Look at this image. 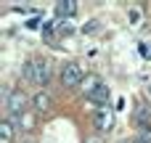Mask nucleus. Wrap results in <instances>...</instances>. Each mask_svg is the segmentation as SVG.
<instances>
[{
	"label": "nucleus",
	"instance_id": "nucleus-15",
	"mask_svg": "<svg viewBox=\"0 0 151 143\" xmlns=\"http://www.w3.org/2000/svg\"><path fill=\"white\" fill-rule=\"evenodd\" d=\"M141 138L146 143H151V127H146V130H141Z\"/></svg>",
	"mask_w": 151,
	"mask_h": 143
},
{
	"label": "nucleus",
	"instance_id": "nucleus-18",
	"mask_svg": "<svg viewBox=\"0 0 151 143\" xmlns=\"http://www.w3.org/2000/svg\"><path fill=\"white\" fill-rule=\"evenodd\" d=\"M133 143H146V141H143V138H141V135H138V138H135V141H133Z\"/></svg>",
	"mask_w": 151,
	"mask_h": 143
},
{
	"label": "nucleus",
	"instance_id": "nucleus-9",
	"mask_svg": "<svg viewBox=\"0 0 151 143\" xmlns=\"http://www.w3.org/2000/svg\"><path fill=\"white\" fill-rule=\"evenodd\" d=\"M135 125H138V130H146V127H151V111L149 109H138L135 111Z\"/></svg>",
	"mask_w": 151,
	"mask_h": 143
},
{
	"label": "nucleus",
	"instance_id": "nucleus-12",
	"mask_svg": "<svg viewBox=\"0 0 151 143\" xmlns=\"http://www.w3.org/2000/svg\"><path fill=\"white\" fill-rule=\"evenodd\" d=\"M56 21H58V19H56ZM58 32H61V34H69V32H72V24H69V19H66V21H58Z\"/></svg>",
	"mask_w": 151,
	"mask_h": 143
},
{
	"label": "nucleus",
	"instance_id": "nucleus-16",
	"mask_svg": "<svg viewBox=\"0 0 151 143\" xmlns=\"http://www.w3.org/2000/svg\"><path fill=\"white\" fill-rule=\"evenodd\" d=\"M37 24H40V19H29V21H27V27H29V29H35Z\"/></svg>",
	"mask_w": 151,
	"mask_h": 143
},
{
	"label": "nucleus",
	"instance_id": "nucleus-10",
	"mask_svg": "<svg viewBox=\"0 0 151 143\" xmlns=\"http://www.w3.org/2000/svg\"><path fill=\"white\" fill-rule=\"evenodd\" d=\"M109 96H111V93H109V88H106V85H101V88L90 96V101H96L98 106H109Z\"/></svg>",
	"mask_w": 151,
	"mask_h": 143
},
{
	"label": "nucleus",
	"instance_id": "nucleus-3",
	"mask_svg": "<svg viewBox=\"0 0 151 143\" xmlns=\"http://www.w3.org/2000/svg\"><path fill=\"white\" fill-rule=\"evenodd\" d=\"M27 93L24 90H11L8 93V111L13 114V117H21L24 111H27Z\"/></svg>",
	"mask_w": 151,
	"mask_h": 143
},
{
	"label": "nucleus",
	"instance_id": "nucleus-17",
	"mask_svg": "<svg viewBox=\"0 0 151 143\" xmlns=\"http://www.w3.org/2000/svg\"><path fill=\"white\" fill-rule=\"evenodd\" d=\"M85 143H104V141H101V138L96 135V138H88V141H85Z\"/></svg>",
	"mask_w": 151,
	"mask_h": 143
},
{
	"label": "nucleus",
	"instance_id": "nucleus-13",
	"mask_svg": "<svg viewBox=\"0 0 151 143\" xmlns=\"http://www.w3.org/2000/svg\"><path fill=\"white\" fill-rule=\"evenodd\" d=\"M130 21H133V24L141 21V11H138V8H130Z\"/></svg>",
	"mask_w": 151,
	"mask_h": 143
},
{
	"label": "nucleus",
	"instance_id": "nucleus-4",
	"mask_svg": "<svg viewBox=\"0 0 151 143\" xmlns=\"http://www.w3.org/2000/svg\"><path fill=\"white\" fill-rule=\"evenodd\" d=\"M96 127L101 133H109L114 127V111L109 106H98V114H96Z\"/></svg>",
	"mask_w": 151,
	"mask_h": 143
},
{
	"label": "nucleus",
	"instance_id": "nucleus-14",
	"mask_svg": "<svg viewBox=\"0 0 151 143\" xmlns=\"http://www.w3.org/2000/svg\"><path fill=\"white\" fill-rule=\"evenodd\" d=\"M96 29H98V21H88V27H85V32H88V34H93Z\"/></svg>",
	"mask_w": 151,
	"mask_h": 143
},
{
	"label": "nucleus",
	"instance_id": "nucleus-5",
	"mask_svg": "<svg viewBox=\"0 0 151 143\" xmlns=\"http://www.w3.org/2000/svg\"><path fill=\"white\" fill-rule=\"evenodd\" d=\"M77 13V3L74 0H61V3H56V19L58 21H66V19H72Z\"/></svg>",
	"mask_w": 151,
	"mask_h": 143
},
{
	"label": "nucleus",
	"instance_id": "nucleus-2",
	"mask_svg": "<svg viewBox=\"0 0 151 143\" xmlns=\"http://www.w3.org/2000/svg\"><path fill=\"white\" fill-rule=\"evenodd\" d=\"M50 80V61L48 58H32V82L45 88Z\"/></svg>",
	"mask_w": 151,
	"mask_h": 143
},
{
	"label": "nucleus",
	"instance_id": "nucleus-8",
	"mask_svg": "<svg viewBox=\"0 0 151 143\" xmlns=\"http://www.w3.org/2000/svg\"><path fill=\"white\" fill-rule=\"evenodd\" d=\"M0 143H13V122L0 119Z\"/></svg>",
	"mask_w": 151,
	"mask_h": 143
},
{
	"label": "nucleus",
	"instance_id": "nucleus-6",
	"mask_svg": "<svg viewBox=\"0 0 151 143\" xmlns=\"http://www.w3.org/2000/svg\"><path fill=\"white\" fill-rule=\"evenodd\" d=\"M101 85H104V82H101V77H98V74H88V77L82 80V93L90 98V96H93V93H96Z\"/></svg>",
	"mask_w": 151,
	"mask_h": 143
},
{
	"label": "nucleus",
	"instance_id": "nucleus-19",
	"mask_svg": "<svg viewBox=\"0 0 151 143\" xmlns=\"http://www.w3.org/2000/svg\"><path fill=\"white\" fill-rule=\"evenodd\" d=\"M149 93H151V88H149Z\"/></svg>",
	"mask_w": 151,
	"mask_h": 143
},
{
	"label": "nucleus",
	"instance_id": "nucleus-1",
	"mask_svg": "<svg viewBox=\"0 0 151 143\" xmlns=\"http://www.w3.org/2000/svg\"><path fill=\"white\" fill-rule=\"evenodd\" d=\"M85 77H88V74L82 72V66L74 64V61L64 64V69H61V82H64V88H77V85H82Z\"/></svg>",
	"mask_w": 151,
	"mask_h": 143
},
{
	"label": "nucleus",
	"instance_id": "nucleus-11",
	"mask_svg": "<svg viewBox=\"0 0 151 143\" xmlns=\"http://www.w3.org/2000/svg\"><path fill=\"white\" fill-rule=\"evenodd\" d=\"M138 50H141V56H143V58H151V42H141V45H138Z\"/></svg>",
	"mask_w": 151,
	"mask_h": 143
},
{
	"label": "nucleus",
	"instance_id": "nucleus-7",
	"mask_svg": "<svg viewBox=\"0 0 151 143\" xmlns=\"http://www.w3.org/2000/svg\"><path fill=\"white\" fill-rule=\"evenodd\" d=\"M50 103H53V101H50V96H48L45 90L35 93V98H32V109H35V111H48Z\"/></svg>",
	"mask_w": 151,
	"mask_h": 143
}]
</instances>
